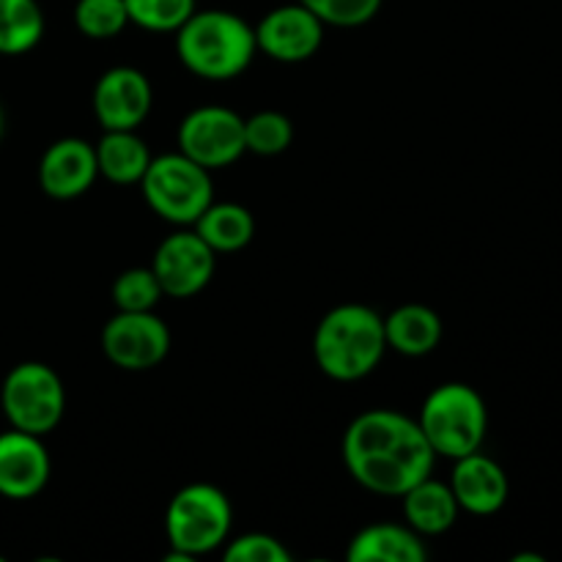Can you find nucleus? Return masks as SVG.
I'll list each match as a JSON object with an SVG mask.
<instances>
[{"label":"nucleus","mask_w":562,"mask_h":562,"mask_svg":"<svg viewBox=\"0 0 562 562\" xmlns=\"http://www.w3.org/2000/svg\"><path fill=\"white\" fill-rule=\"evenodd\" d=\"M344 464L366 492L401 497L423 477L434 475L437 453L417 417L398 409H368L349 423L344 434Z\"/></svg>","instance_id":"f257e3e1"},{"label":"nucleus","mask_w":562,"mask_h":562,"mask_svg":"<svg viewBox=\"0 0 562 562\" xmlns=\"http://www.w3.org/2000/svg\"><path fill=\"white\" fill-rule=\"evenodd\" d=\"M258 53L256 27L225 9H195L176 31V55L190 75L209 82L236 80Z\"/></svg>","instance_id":"f03ea898"},{"label":"nucleus","mask_w":562,"mask_h":562,"mask_svg":"<svg viewBox=\"0 0 562 562\" xmlns=\"http://www.w3.org/2000/svg\"><path fill=\"white\" fill-rule=\"evenodd\" d=\"M384 316L362 302H344L313 333V360L333 382H360L384 360Z\"/></svg>","instance_id":"7ed1b4c3"},{"label":"nucleus","mask_w":562,"mask_h":562,"mask_svg":"<svg viewBox=\"0 0 562 562\" xmlns=\"http://www.w3.org/2000/svg\"><path fill=\"white\" fill-rule=\"evenodd\" d=\"M234 527V508L214 483H190L170 497L165 510L168 560L192 562L225 547Z\"/></svg>","instance_id":"20e7f679"},{"label":"nucleus","mask_w":562,"mask_h":562,"mask_svg":"<svg viewBox=\"0 0 562 562\" xmlns=\"http://www.w3.org/2000/svg\"><path fill=\"white\" fill-rule=\"evenodd\" d=\"M417 426L442 459H461L483 448L488 431V409L483 395L464 382H445L426 395Z\"/></svg>","instance_id":"39448f33"},{"label":"nucleus","mask_w":562,"mask_h":562,"mask_svg":"<svg viewBox=\"0 0 562 562\" xmlns=\"http://www.w3.org/2000/svg\"><path fill=\"white\" fill-rule=\"evenodd\" d=\"M137 187H140L148 209L159 220L179 225V228H190L214 201L212 170L192 162L181 151L151 157Z\"/></svg>","instance_id":"423d86ee"},{"label":"nucleus","mask_w":562,"mask_h":562,"mask_svg":"<svg viewBox=\"0 0 562 562\" xmlns=\"http://www.w3.org/2000/svg\"><path fill=\"white\" fill-rule=\"evenodd\" d=\"M0 409L16 431L47 437L66 415L64 379L47 362H20L0 384Z\"/></svg>","instance_id":"0eeeda50"},{"label":"nucleus","mask_w":562,"mask_h":562,"mask_svg":"<svg viewBox=\"0 0 562 562\" xmlns=\"http://www.w3.org/2000/svg\"><path fill=\"white\" fill-rule=\"evenodd\" d=\"M176 143L181 154L206 170L228 168L247 154L245 119L223 104H203L181 119Z\"/></svg>","instance_id":"6e6552de"},{"label":"nucleus","mask_w":562,"mask_h":562,"mask_svg":"<svg viewBox=\"0 0 562 562\" xmlns=\"http://www.w3.org/2000/svg\"><path fill=\"white\" fill-rule=\"evenodd\" d=\"M102 351L119 371H151L170 355V329L154 311H115L102 329Z\"/></svg>","instance_id":"1a4fd4ad"},{"label":"nucleus","mask_w":562,"mask_h":562,"mask_svg":"<svg viewBox=\"0 0 562 562\" xmlns=\"http://www.w3.org/2000/svg\"><path fill=\"white\" fill-rule=\"evenodd\" d=\"M151 269L165 296L192 300L212 283L214 269H217V252L195 231L181 228L159 241L151 258Z\"/></svg>","instance_id":"9d476101"},{"label":"nucleus","mask_w":562,"mask_h":562,"mask_svg":"<svg viewBox=\"0 0 562 562\" xmlns=\"http://www.w3.org/2000/svg\"><path fill=\"white\" fill-rule=\"evenodd\" d=\"M91 108L104 130H140L154 108L151 80L135 66H113L93 86Z\"/></svg>","instance_id":"9b49d317"},{"label":"nucleus","mask_w":562,"mask_h":562,"mask_svg":"<svg viewBox=\"0 0 562 562\" xmlns=\"http://www.w3.org/2000/svg\"><path fill=\"white\" fill-rule=\"evenodd\" d=\"M324 25L311 9L302 3H285L267 11L256 25L258 53L278 64H305L322 49Z\"/></svg>","instance_id":"f8f14e48"},{"label":"nucleus","mask_w":562,"mask_h":562,"mask_svg":"<svg viewBox=\"0 0 562 562\" xmlns=\"http://www.w3.org/2000/svg\"><path fill=\"white\" fill-rule=\"evenodd\" d=\"M53 475L44 437L36 434L9 431L0 434V497L11 503H25L47 488Z\"/></svg>","instance_id":"ddd939ff"},{"label":"nucleus","mask_w":562,"mask_h":562,"mask_svg":"<svg viewBox=\"0 0 562 562\" xmlns=\"http://www.w3.org/2000/svg\"><path fill=\"white\" fill-rule=\"evenodd\" d=\"M38 187L53 201H75L82 198L99 179L97 151L93 143L82 137H60L44 148L38 159Z\"/></svg>","instance_id":"4468645a"},{"label":"nucleus","mask_w":562,"mask_h":562,"mask_svg":"<svg viewBox=\"0 0 562 562\" xmlns=\"http://www.w3.org/2000/svg\"><path fill=\"white\" fill-rule=\"evenodd\" d=\"M448 483L453 488L459 508L472 516L499 514L510 497V483L505 470L481 450L456 459Z\"/></svg>","instance_id":"2eb2a0df"},{"label":"nucleus","mask_w":562,"mask_h":562,"mask_svg":"<svg viewBox=\"0 0 562 562\" xmlns=\"http://www.w3.org/2000/svg\"><path fill=\"white\" fill-rule=\"evenodd\" d=\"M398 499L401 510H404V525H409L420 538L445 536L448 530H453L461 516L450 483L434 481L431 475L415 483Z\"/></svg>","instance_id":"dca6fc26"},{"label":"nucleus","mask_w":562,"mask_h":562,"mask_svg":"<svg viewBox=\"0 0 562 562\" xmlns=\"http://www.w3.org/2000/svg\"><path fill=\"white\" fill-rule=\"evenodd\" d=\"M349 562H426V538L417 536L409 525H368L351 538L346 549Z\"/></svg>","instance_id":"f3484780"},{"label":"nucleus","mask_w":562,"mask_h":562,"mask_svg":"<svg viewBox=\"0 0 562 562\" xmlns=\"http://www.w3.org/2000/svg\"><path fill=\"white\" fill-rule=\"evenodd\" d=\"M442 318L423 302H406L384 316V340L387 349L401 357H426L442 344Z\"/></svg>","instance_id":"a211bd4d"},{"label":"nucleus","mask_w":562,"mask_h":562,"mask_svg":"<svg viewBox=\"0 0 562 562\" xmlns=\"http://www.w3.org/2000/svg\"><path fill=\"white\" fill-rule=\"evenodd\" d=\"M93 151H97L99 176L119 187L140 184L154 157L137 130H104L102 137L93 143Z\"/></svg>","instance_id":"6ab92c4d"},{"label":"nucleus","mask_w":562,"mask_h":562,"mask_svg":"<svg viewBox=\"0 0 562 562\" xmlns=\"http://www.w3.org/2000/svg\"><path fill=\"white\" fill-rule=\"evenodd\" d=\"M217 256L225 252H239L256 236V220L250 209L234 201H212L206 212L190 225Z\"/></svg>","instance_id":"aec40b11"},{"label":"nucleus","mask_w":562,"mask_h":562,"mask_svg":"<svg viewBox=\"0 0 562 562\" xmlns=\"http://www.w3.org/2000/svg\"><path fill=\"white\" fill-rule=\"evenodd\" d=\"M38 0H0V55H25L44 38Z\"/></svg>","instance_id":"412c9836"},{"label":"nucleus","mask_w":562,"mask_h":562,"mask_svg":"<svg viewBox=\"0 0 562 562\" xmlns=\"http://www.w3.org/2000/svg\"><path fill=\"white\" fill-rule=\"evenodd\" d=\"M294 143V124L280 110H258L245 119L247 154L256 157H280Z\"/></svg>","instance_id":"4be33fe9"},{"label":"nucleus","mask_w":562,"mask_h":562,"mask_svg":"<svg viewBox=\"0 0 562 562\" xmlns=\"http://www.w3.org/2000/svg\"><path fill=\"white\" fill-rule=\"evenodd\" d=\"M71 20L77 31L91 42H110L130 25L124 0H77Z\"/></svg>","instance_id":"5701e85b"},{"label":"nucleus","mask_w":562,"mask_h":562,"mask_svg":"<svg viewBox=\"0 0 562 562\" xmlns=\"http://www.w3.org/2000/svg\"><path fill=\"white\" fill-rule=\"evenodd\" d=\"M124 3L130 25L148 33H176L198 9V0H124Z\"/></svg>","instance_id":"b1692460"},{"label":"nucleus","mask_w":562,"mask_h":562,"mask_svg":"<svg viewBox=\"0 0 562 562\" xmlns=\"http://www.w3.org/2000/svg\"><path fill=\"white\" fill-rule=\"evenodd\" d=\"M165 296L157 274L151 267H132L124 269L113 280V305L115 311H157L159 300Z\"/></svg>","instance_id":"393cba45"},{"label":"nucleus","mask_w":562,"mask_h":562,"mask_svg":"<svg viewBox=\"0 0 562 562\" xmlns=\"http://www.w3.org/2000/svg\"><path fill=\"white\" fill-rule=\"evenodd\" d=\"M327 27H362L382 11L384 0H296Z\"/></svg>","instance_id":"a878e982"},{"label":"nucleus","mask_w":562,"mask_h":562,"mask_svg":"<svg viewBox=\"0 0 562 562\" xmlns=\"http://www.w3.org/2000/svg\"><path fill=\"white\" fill-rule=\"evenodd\" d=\"M225 562H291V552L269 532H245L228 538L223 547Z\"/></svg>","instance_id":"bb28decb"},{"label":"nucleus","mask_w":562,"mask_h":562,"mask_svg":"<svg viewBox=\"0 0 562 562\" xmlns=\"http://www.w3.org/2000/svg\"><path fill=\"white\" fill-rule=\"evenodd\" d=\"M527 560H532V562H543L541 554H516V558H514V562H527Z\"/></svg>","instance_id":"cd10ccee"},{"label":"nucleus","mask_w":562,"mask_h":562,"mask_svg":"<svg viewBox=\"0 0 562 562\" xmlns=\"http://www.w3.org/2000/svg\"><path fill=\"white\" fill-rule=\"evenodd\" d=\"M3 132H5V113H3V104H0V140H3Z\"/></svg>","instance_id":"c85d7f7f"}]
</instances>
